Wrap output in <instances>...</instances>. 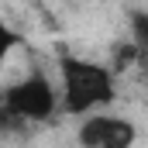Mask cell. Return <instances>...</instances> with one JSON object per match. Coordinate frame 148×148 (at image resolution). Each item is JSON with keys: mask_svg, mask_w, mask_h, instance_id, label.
Instances as JSON below:
<instances>
[{"mask_svg": "<svg viewBox=\"0 0 148 148\" xmlns=\"http://www.w3.org/2000/svg\"><path fill=\"white\" fill-rule=\"evenodd\" d=\"M14 45H17V35H14V31H10V28L0 21V62H3V55H7Z\"/></svg>", "mask_w": 148, "mask_h": 148, "instance_id": "277c9868", "label": "cell"}, {"mask_svg": "<svg viewBox=\"0 0 148 148\" xmlns=\"http://www.w3.org/2000/svg\"><path fill=\"white\" fill-rule=\"evenodd\" d=\"M62 83H66V110L90 114L114 100V79L103 66L83 62V59H62Z\"/></svg>", "mask_w": 148, "mask_h": 148, "instance_id": "6da1fadb", "label": "cell"}, {"mask_svg": "<svg viewBox=\"0 0 148 148\" xmlns=\"http://www.w3.org/2000/svg\"><path fill=\"white\" fill-rule=\"evenodd\" d=\"M79 141L90 148H127L134 141V127L117 117H90L79 127Z\"/></svg>", "mask_w": 148, "mask_h": 148, "instance_id": "3957f363", "label": "cell"}, {"mask_svg": "<svg viewBox=\"0 0 148 148\" xmlns=\"http://www.w3.org/2000/svg\"><path fill=\"white\" fill-rule=\"evenodd\" d=\"M3 107L10 114H17L21 121H45L55 110V93L52 83L41 73H31L28 79H21L17 86H10L3 93Z\"/></svg>", "mask_w": 148, "mask_h": 148, "instance_id": "7a4b0ae2", "label": "cell"}]
</instances>
